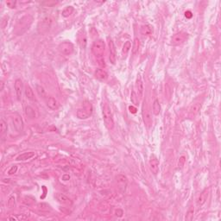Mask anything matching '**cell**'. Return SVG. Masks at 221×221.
Returning <instances> with one entry per match:
<instances>
[{"label":"cell","mask_w":221,"mask_h":221,"mask_svg":"<svg viewBox=\"0 0 221 221\" xmlns=\"http://www.w3.org/2000/svg\"><path fill=\"white\" fill-rule=\"evenodd\" d=\"M95 77L98 79L100 81H105L108 79V74L106 71H104V69H96L95 73H94Z\"/></svg>","instance_id":"9a60e30c"},{"label":"cell","mask_w":221,"mask_h":221,"mask_svg":"<svg viewBox=\"0 0 221 221\" xmlns=\"http://www.w3.org/2000/svg\"><path fill=\"white\" fill-rule=\"evenodd\" d=\"M130 49H131V41H125L124 46H123V49H122V54L124 57H126V55L128 54Z\"/></svg>","instance_id":"7402d4cb"},{"label":"cell","mask_w":221,"mask_h":221,"mask_svg":"<svg viewBox=\"0 0 221 221\" xmlns=\"http://www.w3.org/2000/svg\"><path fill=\"white\" fill-rule=\"evenodd\" d=\"M25 113H26L27 117H29V118H35L36 117V112H35V110L31 106H29V105L26 106V108H25Z\"/></svg>","instance_id":"603a6c76"},{"label":"cell","mask_w":221,"mask_h":221,"mask_svg":"<svg viewBox=\"0 0 221 221\" xmlns=\"http://www.w3.org/2000/svg\"><path fill=\"white\" fill-rule=\"evenodd\" d=\"M201 105H200V104H194L192 105V107H191V109H190V113H193L194 112V114L196 113L199 110H200V107Z\"/></svg>","instance_id":"1f68e13d"},{"label":"cell","mask_w":221,"mask_h":221,"mask_svg":"<svg viewBox=\"0 0 221 221\" xmlns=\"http://www.w3.org/2000/svg\"><path fill=\"white\" fill-rule=\"evenodd\" d=\"M36 92H37V93L39 94L40 97L42 98L43 99H45L48 97L47 92H46V90H45L41 86H39V85L36 86Z\"/></svg>","instance_id":"d4e9b609"},{"label":"cell","mask_w":221,"mask_h":221,"mask_svg":"<svg viewBox=\"0 0 221 221\" xmlns=\"http://www.w3.org/2000/svg\"><path fill=\"white\" fill-rule=\"evenodd\" d=\"M14 87H15V91H16L17 99L21 100L22 96H23V90H24V84H23V81H22L21 79H16L15 80Z\"/></svg>","instance_id":"9c48e42d"},{"label":"cell","mask_w":221,"mask_h":221,"mask_svg":"<svg viewBox=\"0 0 221 221\" xmlns=\"http://www.w3.org/2000/svg\"><path fill=\"white\" fill-rule=\"evenodd\" d=\"M185 161H186L185 156H182V157L180 158V161H179V168H180V169H182V167L184 166V164H185Z\"/></svg>","instance_id":"d590c367"},{"label":"cell","mask_w":221,"mask_h":221,"mask_svg":"<svg viewBox=\"0 0 221 221\" xmlns=\"http://www.w3.org/2000/svg\"><path fill=\"white\" fill-rule=\"evenodd\" d=\"M41 27L42 29H46V31L49 29V27L51 25V19L49 17H46L41 21Z\"/></svg>","instance_id":"484cf974"},{"label":"cell","mask_w":221,"mask_h":221,"mask_svg":"<svg viewBox=\"0 0 221 221\" xmlns=\"http://www.w3.org/2000/svg\"><path fill=\"white\" fill-rule=\"evenodd\" d=\"M108 45H109V52H110V54H109L110 62L112 64H115L116 61H117V51H116L115 44L112 40H110Z\"/></svg>","instance_id":"52a82bcc"},{"label":"cell","mask_w":221,"mask_h":221,"mask_svg":"<svg viewBox=\"0 0 221 221\" xmlns=\"http://www.w3.org/2000/svg\"><path fill=\"white\" fill-rule=\"evenodd\" d=\"M129 111H130L131 113H136V112H137V109L135 106L130 105V106H129Z\"/></svg>","instance_id":"74e56055"},{"label":"cell","mask_w":221,"mask_h":221,"mask_svg":"<svg viewBox=\"0 0 221 221\" xmlns=\"http://www.w3.org/2000/svg\"><path fill=\"white\" fill-rule=\"evenodd\" d=\"M185 16L187 18H192L193 17V14H192V12L190 11H187L185 12Z\"/></svg>","instance_id":"f35d334b"},{"label":"cell","mask_w":221,"mask_h":221,"mask_svg":"<svg viewBox=\"0 0 221 221\" xmlns=\"http://www.w3.org/2000/svg\"><path fill=\"white\" fill-rule=\"evenodd\" d=\"M3 89H4V82H1V91H3Z\"/></svg>","instance_id":"60d3db41"},{"label":"cell","mask_w":221,"mask_h":221,"mask_svg":"<svg viewBox=\"0 0 221 221\" xmlns=\"http://www.w3.org/2000/svg\"><path fill=\"white\" fill-rule=\"evenodd\" d=\"M7 24H8V18H7V16H4V17L2 19V22H1L2 29H4L5 27L7 26Z\"/></svg>","instance_id":"836d02e7"},{"label":"cell","mask_w":221,"mask_h":221,"mask_svg":"<svg viewBox=\"0 0 221 221\" xmlns=\"http://www.w3.org/2000/svg\"><path fill=\"white\" fill-rule=\"evenodd\" d=\"M123 214H124L123 210H122V209L117 208V210H116V212H115V215L117 216V217H122V216H123Z\"/></svg>","instance_id":"8d00e7d4"},{"label":"cell","mask_w":221,"mask_h":221,"mask_svg":"<svg viewBox=\"0 0 221 221\" xmlns=\"http://www.w3.org/2000/svg\"><path fill=\"white\" fill-rule=\"evenodd\" d=\"M139 48H140V41L138 38H135L134 39V41H133V44H132V49H131V51H132V54L133 55H136L138 51H139Z\"/></svg>","instance_id":"44dd1931"},{"label":"cell","mask_w":221,"mask_h":221,"mask_svg":"<svg viewBox=\"0 0 221 221\" xmlns=\"http://www.w3.org/2000/svg\"><path fill=\"white\" fill-rule=\"evenodd\" d=\"M58 49H59V51L62 54H63L65 56H68V55H71L74 53V48L73 43H71L69 41H63V42L59 44Z\"/></svg>","instance_id":"5b68a950"},{"label":"cell","mask_w":221,"mask_h":221,"mask_svg":"<svg viewBox=\"0 0 221 221\" xmlns=\"http://www.w3.org/2000/svg\"><path fill=\"white\" fill-rule=\"evenodd\" d=\"M12 123H13V126L15 130L17 132H22L24 130V120L22 117L18 114V113H15L12 117Z\"/></svg>","instance_id":"8992f818"},{"label":"cell","mask_w":221,"mask_h":221,"mask_svg":"<svg viewBox=\"0 0 221 221\" xmlns=\"http://www.w3.org/2000/svg\"><path fill=\"white\" fill-rule=\"evenodd\" d=\"M6 5L11 8V9H14L16 8V1H14V0H9L6 2Z\"/></svg>","instance_id":"d6a6232c"},{"label":"cell","mask_w":221,"mask_h":221,"mask_svg":"<svg viewBox=\"0 0 221 221\" xmlns=\"http://www.w3.org/2000/svg\"><path fill=\"white\" fill-rule=\"evenodd\" d=\"M194 214H195V207H191L188 209L187 215H186V220H192L194 219Z\"/></svg>","instance_id":"f1b7e54d"},{"label":"cell","mask_w":221,"mask_h":221,"mask_svg":"<svg viewBox=\"0 0 221 221\" xmlns=\"http://www.w3.org/2000/svg\"><path fill=\"white\" fill-rule=\"evenodd\" d=\"M102 115H103V119H104V124H105L106 128L109 130H113L115 124H114L112 112L111 107L106 103H103V104H102Z\"/></svg>","instance_id":"6da1fadb"},{"label":"cell","mask_w":221,"mask_h":221,"mask_svg":"<svg viewBox=\"0 0 221 221\" xmlns=\"http://www.w3.org/2000/svg\"><path fill=\"white\" fill-rule=\"evenodd\" d=\"M188 38V34L186 32H178L171 37V45L180 46Z\"/></svg>","instance_id":"277c9868"},{"label":"cell","mask_w":221,"mask_h":221,"mask_svg":"<svg viewBox=\"0 0 221 221\" xmlns=\"http://www.w3.org/2000/svg\"><path fill=\"white\" fill-rule=\"evenodd\" d=\"M73 12H74V7L73 6H67V7H66L65 9L62 11V15L64 17H68L69 16H71V14L73 13Z\"/></svg>","instance_id":"4316f807"},{"label":"cell","mask_w":221,"mask_h":221,"mask_svg":"<svg viewBox=\"0 0 221 221\" xmlns=\"http://www.w3.org/2000/svg\"><path fill=\"white\" fill-rule=\"evenodd\" d=\"M104 49H105V44L104 41L101 39L96 40L92 46V52L95 57H97V59L103 58Z\"/></svg>","instance_id":"7a4b0ae2"},{"label":"cell","mask_w":221,"mask_h":221,"mask_svg":"<svg viewBox=\"0 0 221 221\" xmlns=\"http://www.w3.org/2000/svg\"><path fill=\"white\" fill-rule=\"evenodd\" d=\"M62 179H63L64 181H68V180L70 179V176H69V175H67H67H64V176L62 177Z\"/></svg>","instance_id":"ab89813d"},{"label":"cell","mask_w":221,"mask_h":221,"mask_svg":"<svg viewBox=\"0 0 221 221\" xmlns=\"http://www.w3.org/2000/svg\"><path fill=\"white\" fill-rule=\"evenodd\" d=\"M136 87H137V96L138 98L142 99L143 95V92H144V86H143V79L140 75H138V77L136 81Z\"/></svg>","instance_id":"7c38bea8"},{"label":"cell","mask_w":221,"mask_h":221,"mask_svg":"<svg viewBox=\"0 0 221 221\" xmlns=\"http://www.w3.org/2000/svg\"><path fill=\"white\" fill-rule=\"evenodd\" d=\"M7 207L10 209H12L16 207V199L14 196H10L7 200Z\"/></svg>","instance_id":"f546056e"},{"label":"cell","mask_w":221,"mask_h":221,"mask_svg":"<svg viewBox=\"0 0 221 221\" xmlns=\"http://www.w3.org/2000/svg\"><path fill=\"white\" fill-rule=\"evenodd\" d=\"M7 124H6V122L3 119V118H1V120H0V135L1 136H3L6 131H7Z\"/></svg>","instance_id":"83f0119b"},{"label":"cell","mask_w":221,"mask_h":221,"mask_svg":"<svg viewBox=\"0 0 221 221\" xmlns=\"http://www.w3.org/2000/svg\"><path fill=\"white\" fill-rule=\"evenodd\" d=\"M141 34L143 36H149L153 34V29L150 25H143L141 27Z\"/></svg>","instance_id":"ac0fdd59"},{"label":"cell","mask_w":221,"mask_h":221,"mask_svg":"<svg viewBox=\"0 0 221 221\" xmlns=\"http://www.w3.org/2000/svg\"><path fill=\"white\" fill-rule=\"evenodd\" d=\"M16 171H17V167H16V166H12V167L11 168V169L8 171V174L11 175L16 174Z\"/></svg>","instance_id":"e575fe53"},{"label":"cell","mask_w":221,"mask_h":221,"mask_svg":"<svg viewBox=\"0 0 221 221\" xmlns=\"http://www.w3.org/2000/svg\"><path fill=\"white\" fill-rule=\"evenodd\" d=\"M130 100L133 104L135 105L138 104V96L136 94V92L133 91L131 92V95H130Z\"/></svg>","instance_id":"4dcf8cb0"},{"label":"cell","mask_w":221,"mask_h":221,"mask_svg":"<svg viewBox=\"0 0 221 221\" xmlns=\"http://www.w3.org/2000/svg\"><path fill=\"white\" fill-rule=\"evenodd\" d=\"M55 199L58 200V202H60L61 204H63V205H71L72 204V201L69 198H67L65 195L63 194H61V193H57L54 195Z\"/></svg>","instance_id":"5bb4252c"},{"label":"cell","mask_w":221,"mask_h":221,"mask_svg":"<svg viewBox=\"0 0 221 221\" xmlns=\"http://www.w3.org/2000/svg\"><path fill=\"white\" fill-rule=\"evenodd\" d=\"M92 114V105L90 102L85 101L83 106L78 109L76 115L79 119H87Z\"/></svg>","instance_id":"3957f363"},{"label":"cell","mask_w":221,"mask_h":221,"mask_svg":"<svg viewBox=\"0 0 221 221\" xmlns=\"http://www.w3.org/2000/svg\"><path fill=\"white\" fill-rule=\"evenodd\" d=\"M159 160L156 158L155 156H150V159H149V169L150 171L156 175L159 172Z\"/></svg>","instance_id":"ba28073f"},{"label":"cell","mask_w":221,"mask_h":221,"mask_svg":"<svg viewBox=\"0 0 221 221\" xmlns=\"http://www.w3.org/2000/svg\"><path fill=\"white\" fill-rule=\"evenodd\" d=\"M117 182L119 184V186L125 187V186L127 185V178L123 175H119L117 176Z\"/></svg>","instance_id":"cb8c5ba5"},{"label":"cell","mask_w":221,"mask_h":221,"mask_svg":"<svg viewBox=\"0 0 221 221\" xmlns=\"http://www.w3.org/2000/svg\"><path fill=\"white\" fill-rule=\"evenodd\" d=\"M209 196V188H205L201 194L200 195L199 198H198V200H197V206L198 207H202L206 201L207 200V198Z\"/></svg>","instance_id":"8fae6325"},{"label":"cell","mask_w":221,"mask_h":221,"mask_svg":"<svg viewBox=\"0 0 221 221\" xmlns=\"http://www.w3.org/2000/svg\"><path fill=\"white\" fill-rule=\"evenodd\" d=\"M45 103L47 104V106L49 108V109H51L53 111H55V110H57L59 107H60V104H59V102L54 98V97H51V96H48L45 99Z\"/></svg>","instance_id":"30bf717a"},{"label":"cell","mask_w":221,"mask_h":221,"mask_svg":"<svg viewBox=\"0 0 221 221\" xmlns=\"http://www.w3.org/2000/svg\"><path fill=\"white\" fill-rule=\"evenodd\" d=\"M143 121H144V124L148 126V127H149L151 124H152V118H151V115H150V113H149V110H148V108L147 107H145V105L143 106Z\"/></svg>","instance_id":"4fadbf2b"},{"label":"cell","mask_w":221,"mask_h":221,"mask_svg":"<svg viewBox=\"0 0 221 221\" xmlns=\"http://www.w3.org/2000/svg\"><path fill=\"white\" fill-rule=\"evenodd\" d=\"M78 41L79 44L80 45V47L82 49L86 48L87 42V35H86L84 30H80L78 33Z\"/></svg>","instance_id":"2e32d148"},{"label":"cell","mask_w":221,"mask_h":221,"mask_svg":"<svg viewBox=\"0 0 221 221\" xmlns=\"http://www.w3.org/2000/svg\"><path fill=\"white\" fill-rule=\"evenodd\" d=\"M35 156V152H24L16 158V161H27Z\"/></svg>","instance_id":"d6986e66"},{"label":"cell","mask_w":221,"mask_h":221,"mask_svg":"<svg viewBox=\"0 0 221 221\" xmlns=\"http://www.w3.org/2000/svg\"><path fill=\"white\" fill-rule=\"evenodd\" d=\"M24 93H25V96L29 100H36V98H35V93H34V91L33 89L30 87L29 85H26L25 86V88H24Z\"/></svg>","instance_id":"e0dca14e"},{"label":"cell","mask_w":221,"mask_h":221,"mask_svg":"<svg viewBox=\"0 0 221 221\" xmlns=\"http://www.w3.org/2000/svg\"><path fill=\"white\" fill-rule=\"evenodd\" d=\"M152 112L154 113L155 116H158L161 112V110H162V107H161V104H160V102L158 99H155L154 102H153V104H152Z\"/></svg>","instance_id":"ffe728a7"}]
</instances>
